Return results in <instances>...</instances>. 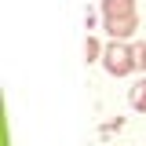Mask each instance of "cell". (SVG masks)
Masks as SVG:
<instances>
[{
    "instance_id": "obj_1",
    "label": "cell",
    "mask_w": 146,
    "mask_h": 146,
    "mask_svg": "<svg viewBox=\"0 0 146 146\" xmlns=\"http://www.w3.org/2000/svg\"><path fill=\"white\" fill-rule=\"evenodd\" d=\"M106 29L113 36H128L135 29V15H131V0H106Z\"/></svg>"
},
{
    "instance_id": "obj_3",
    "label": "cell",
    "mask_w": 146,
    "mask_h": 146,
    "mask_svg": "<svg viewBox=\"0 0 146 146\" xmlns=\"http://www.w3.org/2000/svg\"><path fill=\"white\" fill-rule=\"evenodd\" d=\"M131 102H135L139 110H146V80H143V84H135V91H131Z\"/></svg>"
},
{
    "instance_id": "obj_4",
    "label": "cell",
    "mask_w": 146,
    "mask_h": 146,
    "mask_svg": "<svg viewBox=\"0 0 146 146\" xmlns=\"http://www.w3.org/2000/svg\"><path fill=\"white\" fill-rule=\"evenodd\" d=\"M139 62H143V66H146V44H143V48H139Z\"/></svg>"
},
{
    "instance_id": "obj_2",
    "label": "cell",
    "mask_w": 146,
    "mask_h": 146,
    "mask_svg": "<svg viewBox=\"0 0 146 146\" xmlns=\"http://www.w3.org/2000/svg\"><path fill=\"white\" fill-rule=\"evenodd\" d=\"M135 62H139V58L128 51L124 44H110V48H106V70L113 73V77H124V73L131 70Z\"/></svg>"
}]
</instances>
